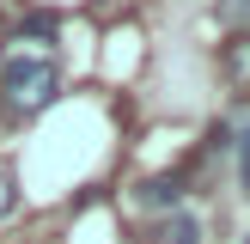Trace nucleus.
<instances>
[{
    "instance_id": "6",
    "label": "nucleus",
    "mask_w": 250,
    "mask_h": 244,
    "mask_svg": "<svg viewBox=\"0 0 250 244\" xmlns=\"http://www.w3.org/2000/svg\"><path fill=\"white\" fill-rule=\"evenodd\" d=\"M232 146H238V171H244V195H250V128L238 134V141H232Z\"/></svg>"
},
{
    "instance_id": "7",
    "label": "nucleus",
    "mask_w": 250,
    "mask_h": 244,
    "mask_svg": "<svg viewBox=\"0 0 250 244\" xmlns=\"http://www.w3.org/2000/svg\"><path fill=\"white\" fill-rule=\"evenodd\" d=\"M220 19H232V24H244V19H250V0H220Z\"/></svg>"
},
{
    "instance_id": "2",
    "label": "nucleus",
    "mask_w": 250,
    "mask_h": 244,
    "mask_svg": "<svg viewBox=\"0 0 250 244\" xmlns=\"http://www.w3.org/2000/svg\"><path fill=\"white\" fill-rule=\"evenodd\" d=\"M183 195H189V177H183V171H165V177H146L141 189H134V202L141 207H171V214H177Z\"/></svg>"
},
{
    "instance_id": "1",
    "label": "nucleus",
    "mask_w": 250,
    "mask_h": 244,
    "mask_svg": "<svg viewBox=\"0 0 250 244\" xmlns=\"http://www.w3.org/2000/svg\"><path fill=\"white\" fill-rule=\"evenodd\" d=\"M0 98H6L19 116H37V110H49L61 98V67L43 55H19L6 61V73H0Z\"/></svg>"
},
{
    "instance_id": "4",
    "label": "nucleus",
    "mask_w": 250,
    "mask_h": 244,
    "mask_svg": "<svg viewBox=\"0 0 250 244\" xmlns=\"http://www.w3.org/2000/svg\"><path fill=\"white\" fill-rule=\"evenodd\" d=\"M159 244H202V220L177 207V214H171L165 226H159Z\"/></svg>"
},
{
    "instance_id": "5",
    "label": "nucleus",
    "mask_w": 250,
    "mask_h": 244,
    "mask_svg": "<svg viewBox=\"0 0 250 244\" xmlns=\"http://www.w3.org/2000/svg\"><path fill=\"white\" fill-rule=\"evenodd\" d=\"M12 207H19V177L12 165H0V220H12Z\"/></svg>"
},
{
    "instance_id": "3",
    "label": "nucleus",
    "mask_w": 250,
    "mask_h": 244,
    "mask_svg": "<svg viewBox=\"0 0 250 244\" xmlns=\"http://www.w3.org/2000/svg\"><path fill=\"white\" fill-rule=\"evenodd\" d=\"M220 73H226V85H232L238 98H250V37L226 43V55H220Z\"/></svg>"
}]
</instances>
